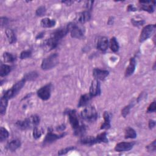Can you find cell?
I'll use <instances>...</instances> for the list:
<instances>
[{
	"instance_id": "cell-29",
	"label": "cell",
	"mask_w": 156,
	"mask_h": 156,
	"mask_svg": "<svg viewBox=\"0 0 156 156\" xmlns=\"http://www.w3.org/2000/svg\"><path fill=\"white\" fill-rule=\"evenodd\" d=\"M28 119L32 127H37V126L40 123V117L36 115L31 116L30 117H29Z\"/></svg>"
},
{
	"instance_id": "cell-28",
	"label": "cell",
	"mask_w": 156,
	"mask_h": 156,
	"mask_svg": "<svg viewBox=\"0 0 156 156\" xmlns=\"http://www.w3.org/2000/svg\"><path fill=\"white\" fill-rule=\"evenodd\" d=\"M136 136V134L134 129L131 128H128L125 130L126 139H135Z\"/></svg>"
},
{
	"instance_id": "cell-11",
	"label": "cell",
	"mask_w": 156,
	"mask_h": 156,
	"mask_svg": "<svg viewBox=\"0 0 156 156\" xmlns=\"http://www.w3.org/2000/svg\"><path fill=\"white\" fill-rule=\"evenodd\" d=\"M101 93V88H100V84L99 81L94 80L92 81L91 84V86L90 88V94L92 96H96L100 94Z\"/></svg>"
},
{
	"instance_id": "cell-2",
	"label": "cell",
	"mask_w": 156,
	"mask_h": 156,
	"mask_svg": "<svg viewBox=\"0 0 156 156\" xmlns=\"http://www.w3.org/2000/svg\"><path fill=\"white\" fill-rule=\"evenodd\" d=\"M58 64V56L57 53L52 54L43 60L41 67L44 70H51Z\"/></svg>"
},
{
	"instance_id": "cell-15",
	"label": "cell",
	"mask_w": 156,
	"mask_h": 156,
	"mask_svg": "<svg viewBox=\"0 0 156 156\" xmlns=\"http://www.w3.org/2000/svg\"><path fill=\"white\" fill-rule=\"evenodd\" d=\"M135 66H136V61H135V58H134V57L130 58V61H129V64L125 72L126 77H129L134 73L135 69Z\"/></svg>"
},
{
	"instance_id": "cell-7",
	"label": "cell",
	"mask_w": 156,
	"mask_h": 156,
	"mask_svg": "<svg viewBox=\"0 0 156 156\" xmlns=\"http://www.w3.org/2000/svg\"><path fill=\"white\" fill-rule=\"evenodd\" d=\"M51 84H47L37 91V95L44 101L48 100L51 96Z\"/></svg>"
},
{
	"instance_id": "cell-43",
	"label": "cell",
	"mask_w": 156,
	"mask_h": 156,
	"mask_svg": "<svg viewBox=\"0 0 156 156\" xmlns=\"http://www.w3.org/2000/svg\"><path fill=\"white\" fill-rule=\"evenodd\" d=\"M155 122L154 120H150L149 122V127L150 129H152L153 128L155 127Z\"/></svg>"
},
{
	"instance_id": "cell-5",
	"label": "cell",
	"mask_w": 156,
	"mask_h": 156,
	"mask_svg": "<svg viewBox=\"0 0 156 156\" xmlns=\"http://www.w3.org/2000/svg\"><path fill=\"white\" fill-rule=\"evenodd\" d=\"M71 36L75 38H81L84 36V31L81 28L74 23H70L67 26Z\"/></svg>"
},
{
	"instance_id": "cell-1",
	"label": "cell",
	"mask_w": 156,
	"mask_h": 156,
	"mask_svg": "<svg viewBox=\"0 0 156 156\" xmlns=\"http://www.w3.org/2000/svg\"><path fill=\"white\" fill-rule=\"evenodd\" d=\"M68 32L69 31L67 26L55 31L51 34L50 38L45 41V46L49 49V50L55 48Z\"/></svg>"
},
{
	"instance_id": "cell-21",
	"label": "cell",
	"mask_w": 156,
	"mask_h": 156,
	"mask_svg": "<svg viewBox=\"0 0 156 156\" xmlns=\"http://www.w3.org/2000/svg\"><path fill=\"white\" fill-rule=\"evenodd\" d=\"M8 100L7 98L3 96L1 98V102H0V113L3 115L6 113V109L8 104Z\"/></svg>"
},
{
	"instance_id": "cell-47",
	"label": "cell",
	"mask_w": 156,
	"mask_h": 156,
	"mask_svg": "<svg viewBox=\"0 0 156 156\" xmlns=\"http://www.w3.org/2000/svg\"><path fill=\"white\" fill-rule=\"evenodd\" d=\"M62 3H67V5H70V4H71L72 3H73V2H63Z\"/></svg>"
},
{
	"instance_id": "cell-38",
	"label": "cell",
	"mask_w": 156,
	"mask_h": 156,
	"mask_svg": "<svg viewBox=\"0 0 156 156\" xmlns=\"http://www.w3.org/2000/svg\"><path fill=\"white\" fill-rule=\"evenodd\" d=\"M146 148L149 152H154L155 151L156 149V145H155V140H154L152 143H151L149 145L146 146Z\"/></svg>"
},
{
	"instance_id": "cell-42",
	"label": "cell",
	"mask_w": 156,
	"mask_h": 156,
	"mask_svg": "<svg viewBox=\"0 0 156 156\" xmlns=\"http://www.w3.org/2000/svg\"><path fill=\"white\" fill-rule=\"evenodd\" d=\"M93 2H87L86 4V7L88 10H90L92 8Z\"/></svg>"
},
{
	"instance_id": "cell-40",
	"label": "cell",
	"mask_w": 156,
	"mask_h": 156,
	"mask_svg": "<svg viewBox=\"0 0 156 156\" xmlns=\"http://www.w3.org/2000/svg\"><path fill=\"white\" fill-rule=\"evenodd\" d=\"M8 23V19L7 18H6V17L1 18V25L2 27L7 25Z\"/></svg>"
},
{
	"instance_id": "cell-8",
	"label": "cell",
	"mask_w": 156,
	"mask_h": 156,
	"mask_svg": "<svg viewBox=\"0 0 156 156\" xmlns=\"http://www.w3.org/2000/svg\"><path fill=\"white\" fill-rule=\"evenodd\" d=\"M67 114L69 117V121L72 128L76 130L79 128L81 126L80 125L79 120L77 118L76 112L75 110H70L68 111Z\"/></svg>"
},
{
	"instance_id": "cell-30",
	"label": "cell",
	"mask_w": 156,
	"mask_h": 156,
	"mask_svg": "<svg viewBox=\"0 0 156 156\" xmlns=\"http://www.w3.org/2000/svg\"><path fill=\"white\" fill-rule=\"evenodd\" d=\"M9 132L8 130L3 127L0 129V141L3 142V141L6 140L9 136Z\"/></svg>"
},
{
	"instance_id": "cell-27",
	"label": "cell",
	"mask_w": 156,
	"mask_h": 156,
	"mask_svg": "<svg viewBox=\"0 0 156 156\" xmlns=\"http://www.w3.org/2000/svg\"><path fill=\"white\" fill-rule=\"evenodd\" d=\"M110 47L111 50L114 52H116L118 51L119 45L115 37H112L111 38L110 42Z\"/></svg>"
},
{
	"instance_id": "cell-23",
	"label": "cell",
	"mask_w": 156,
	"mask_h": 156,
	"mask_svg": "<svg viewBox=\"0 0 156 156\" xmlns=\"http://www.w3.org/2000/svg\"><path fill=\"white\" fill-rule=\"evenodd\" d=\"M104 123L101 125V129H108L110 127V116L107 112H105L104 113Z\"/></svg>"
},
{
	"instance_id": "cell-44",
	"label": "cell",
	"mask_w": 156,
	"mask_h": 156,
	"mask_svg": "<svg viewBox=\"0 0 156 156\" xmlns=\"http://www.w3.org/2000/svg\"><path fill=\"white\" fill-rule=\"evenodd\" d=\"M128 10H129V11H135L136 9H135V8L134 7V6L133 5H129V6H128Z\"/></svg>"
},
{
	"instance_id": "cell-20",
	"label": "cell",
	"mask_w": 156,
	"mask_h": 156,
	"mask_svg": "<svg viewBox=\"0 0 156 156\" xmlns=\"http://www.w3.org/2000/svg\"><path fill=\"white\" fill-rule=\"evenodd\" d=\"M140 8L145 11H147L149 13H152L154 12V5L151 4L150 2H140Z\"/></svg>"
},
{
	"instance_id": "cell-17",
	"label": "cell",
	"mask_w": 156,
	"mask_h": 156,
	"mask_svg": "<svg viewBox=\"0 0 156 156\" xmlns=\"http://www.w3.org/2000/svg\"><path fill=\"white\" fill-rule=\"evenodd\" d=\"M16 125L18 128L22 129V130H26V129L32 128V126H31L28 118H26L23 121L17 122L16 123Z\"/></svg>"
},
{
	"instance_id": "cell-4",
	"label": "cell",
	"mask_w": 156,
	"mask_h": 156,
	"mask_svg": "<svg viewBox=\"0 0 156 156\" xmlns=\"http://www.w3.org/2000/svg\"><path fill=\"white\" fill-rule=\"evenodd\" d=\"M25 82L26 80L25 79H23L21 81H18L15 85H14L10 89L6 91L3 96L7 98L9 100L18 94V93L22 90V88L25 84Z\"/></svg>"
},
{
	"instance_id": "cell-12",
	"label": "cell",
	"mask_w": 156,
	"mask_h": 156,
	"mask_svg": "<svg viewBox=\"0 0 156 156\" xmlns=\"http://www.w3.org/2000/svg\"><path fill=\"white\" fill-rule=\"evenodd\" d=\"M65 135V134H62L61 135H57V134H53L52 130L49 129L47 135H46L45 139L44 140V143H50L53 142L57 140V139H59L63 137Z\"/></svg>"
},
{
	"instance_id": "cell-10",
	"label": "cell",
	"mask_w": 156,
	"mask_h": 156,
	"mask_svg": "<svg viewBox=\"0 0 156 156\" xmlns=\"http://www.w3.org/2000/svg\"><path fill=\"white\" fill-rule=\"evenodd\" d=\"M109 73L107 70H101L100 68H94L93 70V75L94 80L98 81H103L109 75Z\"/></svg>"
},
{
	"instance_id": "cell-14",
	"label": "cell",
	"mask_w": 156,
	"mask_h": 156,
	"mask_svg": "<svg viewBox=\"0 0 156 156\" xmlns=\"http://www.w3.org/2000/svg\"><path fill=\"white\" fill-rule=\"evenodd\" d=\"M109 46V41L107 37H101L98 39L96 43V47L100 51H106Z\"/></svg>"
},
{
	"instance_id": "cell-35",
	"label": "cell",
	"mask_w": 156,
	"mask_h": 156,
	"mask_svg": "<svg viewBox=\"0 0 156 156\" xmlns=\"http://www.w3.org/2000/svg\"><path fill=\"white\" fill-rule=\"evenodd\" d=\"M74 149H75L74 147H73V146H70V147H68V148H65V149H63L59 151H58V154L60 155H64V154H67V152H68L69 151H72V150H74Z\"/></svg>"
},
{
	"instance_id": "cell-24",
	"label": "cell",
	"mask_w": 156,
	"mask_h": 156,
	"mask_svg": "<svg viewBox=\"0 0 156 156\" xmlns=\"http://www.w3.org/2000/svg\"><path fill=\"white\" fill-rule=\"evenodd\" d=\"M80 142H81V143H82L83 145L91 146V145L95 144V138L92 136H86V137H83L80 140Z\"/></svg>"
},
{
	"instance_id": "cell-18",
	"label": "cell",
	"mask_w": 156,
	"mask_h": 156,
	"mask_svg": "<svg viewBox=\"0 0 156 156\" xmlns=\"http://www.w3.org/2000/svg\"><path fill=\"white\" fill-rule=\"evenodd\" d=\"M92 96L90 94H85L81 96V98L79 101V104H78V107H84L88 104V102L91 100Z\"/></svg>"
},
{
	"instance_id": "cell-3",
	"label": "cell",
	"mask_w": 156,
	"mask_h": 156,
	"mask_svg": "<svg viewBox=\"0 0 156 156\" xmlns=\"http://www.w3.org/2000/svg\"><path fill=\"white\" fill-rule=\"evenodd\" d=\"M82 118L86 120L93 122L96 120L98 113L95 108L92 106H88L85 107L81 112Z\"/></svg>"
},
{
	"instance_id": "cell-32",
	"label": "cell",
	"mask_w": 156,
	"mask_h": 156,
	"mask_svg": "<svg viewBox=\"0 0 156 156\" xmlns=\"http://www.w3.org/2000/svg\"><path fill=\"white\" fill-rule=\"evenodd\" d=\"M37 76H38L37 73L35 71H32V72H30L29 73L26 74L23 79H25L26 80V81H31V80H35V78H37Z\"/></svg>"
},
{
	"instance_id": "cell-22",
	"label": "cell",
	"mask_w": 156,
	"mask_h": 156,
	"mask_svg": "<svg viewBox=\"0 0 156 156\" xmlns=\"http://www.w3.org/2000/svg\"><path fill=\"white\" fill-rule=\"evenodd\" d=\"M6 34L8 38V40L10 44H14L16 42V35H15L14 32L13 31V30H12L10 29H6Z\"/></svg>"
},
{
	"instance_id": "cell-39",
	"label": "cell",
	"mask_w": 156,
	"mask_h": 156,
	"mask_svg": "<svg viewBox=\"0 0 156 156\" xmlns=\"http://www.w3.org/2000/svg\"><path fill=\"white\" fill-rule=\"evenodd\" d=\"M155 109H156V106H155V101H153L151 104L150 106L148 107V110L147 112L148 113H150V112H154L155 111Z\"/></svg>"
},
{
	"instance_id": "cell-25",
	"label": "cell",
	"mask_w": 156,
	"mask_h": 156,
	"mask_svg": "<svg viewBox=\"0 0 156 156\" xmlns=\"http://www.w3.org/2000/svg\"><path fill=\"white\" fill-rule=\"evenodd\" d=\"M108 139L107 138L106 132H103L98 135L95 138V144L100 143H107Z\"/></svg>"
},
{
	"instance_id": "cell-46",
	"label": "cell",
	"mask_w": 156,
	"mask_h": 156,
	"mask_svg": "<svg viewBox=\"0 0 156 156\" xmlns=\"http://www.w3.org/2000/svg\"><path fill=\"white\" fill-rule=\"evenodd\" d=\"M44 33H40V34L39 35H38L37 36V37H36V38L37 39H38V38H41L43 36H44V34H43Z\"/></svg>"
},
{
	"instance_id": "cell-6",
	"label": "cell",
	"mask_w": 156,
	"mask_h": 156,
	"mask_svg": "<svg viewBox=\"0 0 156 156\" xmlns=\"http://www.w3.org/2000/svg\"><path fill=\"white\" fill-rule=\"evenodd\" d=\"M155 29V25H149L143 28V30L141 32V34L140 35L139 41L140 42H143L147 39H148L152 34L154 33Z\"/></svg>"
},
{
	"instance_id": "cell-13",
	"label": "cell",
	"mask_w": 156,
	"mask_h": 156,
	"mask_svg": "<svg viewBox=\"0 0 156 156\" xmlns=\"http://www.w3.org/2000/svg\"><path fill=\"white\" fill-rule=\"evenodd\" d=\"M91 18V15L88 11H84L76 15V21L81 24H84L87 22H88Z\"/></svg>"
},
{
	"instance_id": "cell-34",
	"label": "cell",
	"mask_w": 156,
	"mask_h": 156,
	"mask_svg": "<svg viewBox=\"0 0 156 156\" xmlns=\"http://www.w3.org/2000/svg\"><path fill=\"white\" fill-rule=\"evenodd\" d=\"M46 11V10L45 7L40 6V7H39L37 9V10H36V15L37 16H43V15H44L45 14Z\"/></svg>"
},
{
	"instance_id": "cell-33",
	"label": "cell",
	"mask_w": 156,
	"mask_h": 156,
	"mask_svg": "<svg viewBox=\"0 0 156 156\" xmlns=\"http://www.w3.org/2000/svg\"><path fill=\"white\" fill-rule=\"evenodd\" d=\"M42 135V130L40 129H38L37 127H35L33 132V136L35 139H39Z\"/></svg>"
},
{
	"instance_id": "cell-36",
	"label": "cell",
	"mask_w": 156,
	"mask_h": 156,
	"mask_svg": "<svg viewBox=\"0 0 156 156\" xmlns=\"http://www.w3.org/2000/svg\"><path fill=\"white\" fill-rule=\"evenodd\" d=\"M131 107H132L131 104H129V105L126 106V107L122 110V115L123 116V117H124V118L129 113V112H130V109H131Z\"/></svg>"
},
{
	"instance_id": "cell-41",
	"label": "cell",
	"mask_w": 156,
	"mask_h": 156,
	"mask_svg": "<svg viewBox=\"0 0 156 156\" xmlns=\"http://www.w3.org/2000/svg\"><path fill=\"white\" fill-rule=\"evenodd\" d=\"M132 23L134 24V25L135 26H141L143 25L144 23V21L142 20H140V21H135L133 19L132 20Z\"/></svg>"
},
{
	"instance_id": "cell-26",
	"label": "cell",
	"mask_w": 156,
	"mask_h": 156,
	"mask_svg": "<svg viewBox=\"0 0 156 156\" xmlns=\"http://www.w3.org/2000/svg\"><path fill=\"white\" fill-rule=\"evenodd\" d=\"M10 71H11L10 66L6 64H3L1 65V68H0V76L2 77L7 76L8 74H9V73H10Z\"/></svg>"
},
{
	"instance_id": "cell-9",
	"label": "cell",
	"mask_w": 156,
	"mask_h": 156,
	"mask_svg": "<svg viewBox=\"0 0 156 156\" xmlns=\"http://www.w3.org/2000/svg\"><path fill=\"white\" fill-rule=\"evenodd\" d=\"M134 145V142H121L116 145L115 150L117 152L129 151L132 149Z\"/></svg>"
},
{
	"instance_id": "cell-45",
	"label": "cell",
	"mask_w": 156,
	"mask_h": 156,
	"mask_svg": "<svg viewBox=\"0 0 156 156\" xmlns=\"http://www.w3.org/2000/svg\"><path fill=\"white\" fill-rule=\"evenodd\" d=\"M65 129V126L62 124V126H58L57 128V130H64V129Z\"/></svg>"
},
{
	"instance_id": "cell-16",
	"label": "cell",
	"mask_w": 156,
	"mask_h": 156,
	"mask_svg": "<svg viewBox=\"0 0 156 156\" xmlns=\"http://www.w3.org/2000/svg\"><path fill=\"white\" fill-rule=\"evenodd\" d=\"M20 146H21L20 141L19 140L15 139V140H13L11 142H10L8 144L7 148L9 151L14 152V151H15L18 148L20 147Z\"/></svg>"
},
{
	"instance_id": "cell-37",
	"label": "cell",
	"mask_w": 156,
	"mask_h": 156,
	"mask_svg": "<svg viewBox=\"0 0 156 156\" xmlns=\"http://www.w3.org/2000/svg\"><path fill=\"white\" fill-rule=\"evenodd\" d=\"M31 52L30 51H24L21 52L20 58L22 59H25V58L30 57L31 56Z\"/></svg>"
},
{
	"instance_id": "cell-19",
	"label": "cell",
	"mask_w": 156,
	"mask_h": 156,
	"mask_svg": "<svg viewBox=\"0 0 156 156\" xmlns=\"http://www.w3.org/2000/svg\"><path fill=\"white\" fill-rule=\"evenodd\" d=\"M40 25L43 28H52L55 26L56 21L53 19L45 18L42 20Z\"/></svg>"
},
{
	"instance_id": "cell-31",
	"label": "cell",
	"mask_w": 156,
	"mask_h": 156,
	"mask_svg": "<svg viewBox=\"0 0 156 156\" xmlns=\"http://www.w3.org/2000/svg\"><path fill=\"white\" fill-rule=\"evenodd\" d=\"M3 58L6 62H13L15 60V57L12 54L6 52L3 54Z\"/></svg>"
}]
</instances>
